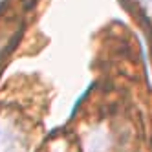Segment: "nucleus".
Here are the masks:
<instances>
[{
  "instance_id": "1",
  "label": "nucleus",
  "mask_w": 152,
  "mask_h": 152,
  "mask_svg": "<svg viewBox=\"0 0 152 152\" xmlns=\"http://www.w3.org/2000/svg\"><path fill=\"white\" fill-rule=\"evenodd\" d=\"M0 152H28L26 137L6 121H0Z\"/></svg>"
},
{
  "instance_id": "2",
  "label": "nucleus",
  "mask_w": 152,
  "mask_h": 152,
  "mask_svg": "<svg viewBox=\"0 0 152 152\" xmlns=\"http://www.w3.org/2000/svg\"><path fill=\"white\" fill-rule=\"evenodd\" d=\"M108 139L103 132H94L86 141V152H106Z\"/></svg>"
}]
</instances>
